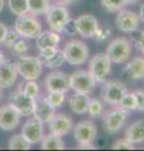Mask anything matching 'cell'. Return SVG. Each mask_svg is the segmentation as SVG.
Returning a JSON list of instances; mask_svg holds the SVG:
<instances>
[{
	"instance_id": "cell-1",
	"label": "cell",
	"mask_w": 144,
	"mask_h": 151,
	"mask_svg": "<svg viewBox=\"0 0 144 151\" xmlns=\"http://www.w3.org/2000/svg\"><path fill=\"white\" fill-rule=\"evenodd\" d=\"M18 73L26 81H36L43 73V60L38 57L20 54L15 60Z\"/></svg>"
},
{
	"instance_id": "cell-2",
	"label": "cell",
	"mask_w": 144,
	"mask_h": 151,
	"mask_svg": "<svg viewBox=\"0 0 144 151\" xmlns=\"http://www.w3.org/2000/svg\"><path fill=\"white\" fill-rule=\"evenodd\" d=\"M14 29L18 32V34L21 38L35 39L40 34V32L43 30V27H41V23L36 18V15L25 13L21 15H18L15 24H14Z\"/></svg>"
},
{
	"instance_id": "cell-3",
	"label": "cell",
	"mask_w": 144,
	"mask_h": 151,
	"mask_svg": "<svg viewBox=\"0 0 144 151\" xmlns=\"http://www.w3.org/2000/svg\"><path fill=\"white\" fill-rule=\"evenodd\" d=\"M105 54L111 63H125L132 54V42L125 37H117L109 43Z\"/></svg>"
},
{
	"instance_id": "cell-4",
	"label": "cell",
	"mask_w": 144,
	"mask_h": 151,
	"mask_svg": "<svg viewBox=\"0 0 144 151\" xmlns=\"http://www.w3.org/2000/svg\"><path fill=\"white\" fill-rule=\"evenodd\" d=\"M63 53L65 55V62L70 65H82L89 58V48L79 39H72L65 43Z\"/></svg>"
},
{
	"instance_id": "cell-5",
	"label": "cell",
	"mask_w": 144,
	"mask_h": 151,
	"mask_svg": "<svg viewBox=\"0 0 144 151\" xmlns=\"http://www.w3.org/2000/svg\"><path fill=\"white\" fill-rule=\"evenodd\" d=\"M69 12L63 4H54L50 5L49 9L45 12L46 23L50 28V30L55 33H63V28L65 25V22L69 19Z\"/></svg>"
},
{
	"instance_id": "cell-6",
	"label": "cell",
	"mask_w": 144,
	"mask_h": 151,
	"mask_svg": "<svg viewBox=\"0 0 144 151\" xmlns=\"http://www.w3.org/2000/svg\"><path fill=\"white\" fill-rule=\"evenodd\" d=\"M103 129L105 132L113 135L117 134L118 131L125 125L128 117H129V111L124 110L122 107L113 108L108 112L103 113Z\"/></svg>"
},
{
	"instance_id": "cell-7",
	"label": "cell",
	"mask_w": 144,
	"mask_h": 151,
	"mask_svg": "<svg viewBox=\"0 0 144 151\" xmlns=\"http://www.w3.org/2000/svg\"><path fill=\"white\" fill-rule=\"evenodd\" d=\"M69 87L74 92L90 94L95 88V81L89 70L78 69L69 76Z\"/></svg>"
},
{
	"instance_id": "cell-8",
	"label": "cell",
	"mask_w": 144,
	"mask_h": 151,
	"mask_svg": "<svg viewBox=\"0 0 144 151\" xmlns=\"http://www.w3.org/2000/svg\"><path fill=\"white\" fill-rule=\"evenodd\" d=\"M111 70V62L105 53L95 54L89 62V73L95 83H104Z\"/></svg>"
},
{
	"instance_id": "cell-9",
	"label": "cell",
	"mask_w": 144,
	"mask_h": 151,
	"mask_svg": "<svg viewBox=\"0 0 144 151\" xmlns=\"http://www.w3.org/2000/svg\"><path fill=\"white\" fill-rule=\"evenodd\" d=\"M9 103L20 113L21 116H31L35 107V98L26 94L23 89L14 91L9 96Z\"/></svg>"
},
{
	"instance_id": "cell-10",
	"label": "cell",
	"mask_w": 144,
	"mask_h": 151,
	"mask_svg": "<svg viewBox=\"0 0 144 151\" xmlns=\"http://www.w3.org/2000/svg\"><path fill=\"white\" fill-rule=\"evenodd\" d=\"M127 87L120 81H106L101 88V100L108 105H119L122 97L127 93Z\"/></svg>"
},
{
	"instance_id": "cell-11",
	"label": "cell",
	"mask_w": 144,
	"mask_h": 151,
	"mask_svg": "<svg viewBox=\"0 0 144 151\" xmlns=\"http://www.w3.org/2000/svg\"><path fill=\"white\" fill-rule=\"evenodd\" d=\"M73 127H74L73 136H74V140L78 144H93L95 141L98 130H96V126L94 125V122L85 120V121L78 122Z\"/></svg>"
},
{
	"instance_id": "cell-12",
	"label": "cell",
	"mask_w": 144,
	"mask_h": 151,
	"mask_svg": "<svg viewBox=\"0 0 144 151\" xmlns=\"http://www.w3.org/2000/svg\"><path fill=\"white\" fill-rule=\"evenodd\" d=\"M43 122L36 117L29 119L21 127V135L30 145L39 144L44 136V127Z\"/></svg>"
},
{
	"instance_id": "cell-13",
	"label": "cell",
	"mask_w": 144,
	"mask_h": 151,
	"mask_svg": "<svg viewBox=\"0 0 144 151\" xmlns=\"http://www.w3.org/2000/svg\"><path fill=\"white\" fill-rule=\"evenodd\" d=\"M139 19L138 14L132 10L122 9L118 12V15L115 18V25L123 33H134L139 28Z\"/></svg>"
},
{
	"instance_id": "cell-14",
	"label": "cell",
	"mask_w": 144,
	"mask_h": 151,
	"mask_svg": "<svg viewBox=\"0 0 144 151\" xmlns=\"http://www.w3.org/2000/svg\"><path fill=\"white\" fill-rule=\"evenodd\" d=\"M21 115L10 103L0 107V129L4 131L15 130L20 124Z\"/></svg>"
},
{
	"instance_id": "cell-15",
	"label": "cell",
	"mask_w": 144,
	"mask_h": 151,
	"mask_svg": "<svg viewBox=\"0 0 144 151\" xmlns=\"http://www.w3.org/2000/svg\"><path fill=\"white\" fill-rule=\"evenodd\" d=\"M44 86L48 92L50 91H60V92H68L69 87V76L60 70H53L50 72L44 79Z\"/></svg>"
},
{
	"instance_id": "cell-16",
	"label": "cell",
	"mask_w": 144,
	"mask_h": 151,
	"mask_svg": "<svg viewBox=\"0 0 144 151\" xmlns=\"http://www.w3.org/2000/svg\"><path fill=\"white\" fill-rule=\"evenodd\" d=\"M73 120L65 113H55L52 120L48 122V127L50 134L57 136H65L73 129Z\"/></svg>"
},
{
	"instance_id": "cell-17",
	"label": "cell",
	"mask_w": 144,
	"mask_h": 151,
	"mask_svg": "<svg viewBox=\"0 0 144 151\" xmlns=\"http://www.w3.org/2000/svg\"><path fill=\"white\" fill-rule=\"evenodd\" d=\"M18 69L15 62L4 58L0 62V88H10L18 79Z\"/></svg>"
},
{
	"instance_id": "cell-18",
	"label": "cell",
	"mask_w": 144,
	"mask_h": 151,
	"mask_svg": "<svg viewBox=\"0 0 144 151\" xmlns=\"http://www.w3.org/2000/svg\"><path fill=\"white\" fill-rule=\"evenodd\" d=\"M77 22V30L78 34H80L83 38H94L96 30L99 28L98 20L95 17L90 15V14H83V15L78 17L75 19Z\"/></svg>"
},
{
	"instance_id": "cell-19",
	"label": "cell",
	"mask_w": 144,
	"mask_h": 151,
	"mask_svg": "<svg viewBox=\"0 0 144 151\" xmlns=\"http://www.w3.org/2000/svg\"><path fill=\"white\" fill-rule=\"evenodd\" d=\"M33 115L43 124H48L55 115V108L46 101L45 96H39L38 98H35V107Z\"/></svg>"
},
{
	"instance_id": "cell-20",
	"label": "cell",
	"mask_w": 144,
	"mask_h": 151,
	"mask_svg": "<svg viewBox=\"0 0 144 151\" xmlns=\"http://www.w3.org/2000/svg\"><path fill=\"white\" fill-rule=\"evenodd\" d=\"M128 141H131L132 144H143L144 142V120H138L133 122L131 126L127 127L124 134Z\"/></svg>"
},
{
	"instance_id": "cell-21",
	"label": "cell",
	"mask_w": 144,
	"mask_h": 151,
	"mask_svg": "<svg viewBox=\"0 0 144 151\" xmlns=\"http://www.w3.org/2000/svg\"><path fill=\"white\" fill-rule=\"evenodd\" d=\"M60 34L55 33L53 30H41L40 34L35 38L36 40V48L39 50L44 48H49V47H57L60 42Z\"/></svg>"
},
{
	"instance_id": "cell-22",
	"label": "cell",
	"mask_w": 144,
	"mask_h": 151,
	"mask_svg": "<svg viewBox=\"0 0 144 151\" xmlns=\"http://www.w3.org/2000/svg\"><path fill=\"white\" fill-rule=\"evenodd\" d=\"M88 102H89V94L74 92L73 96L69 98V107L77 115H85L88 111Z\"/></svg>"
},
{
	"instance_id": "cell-23",
	"label": "cell",
	"mask_w": 144,
	"mask_h": 151,
	"mask_svg": "<svg viewBox=\"0 0 144 151\" xmlns=\"http://www.w3.org/2000/svg\"><path fill=\"white\" fill-rule=\"evenodd\" d=\"M124 73L131 79H143L144 78V58L143 57H135L125 65Z\"/></svg>"
},
{
	"instance_id": "cell-24",
	"label": "cell",
	"mask_w": 144,
	"mask_h": 151,
	"mask_svg": "<svg viewBox=\"0 0 144 151\" xmlns=\"http://www.w3.org/2000/svg\"><path fill=\"white\" fill-rule=\"evenodd\" d=\"M39 144L43 150H64L65 149V145H64L62 136H57L53 134L44 135Z\"/></svg>"
},
{
	"instance_id": "cell-25",
	"label": "cell",
	"mask_w": 144,
	"mask_h": 151,
	"mask_svg": "<svg viewBox=\"0 0 144 151\" xmlns=\"http://www.w3.org/2000/svg\"><path fill=\"white\" fill-rule=\"evenodd\" d=\"M50 6V0H28V13L33 15H41Z\"/></svg>"
},
{
	"instance_id": "cell-26",
	"label": "cell",
	"mask_w": 144,
	"mask_h": 151,
	"mask_svg": "<svg viewBox=\"0 0 144 151\" xmlns=\"http://www.w3.org/2000/svg\"><path fill=\"white\" fill-rule=\"evenodd\" d=\"M8 149H10V150H29L30 144L23 137L21 134H15L9 139Z\"/></svg>"
},
{
	"instance_id": "cell-27",
	"label": "cell",
	"mask_w": 144,
	"mask_h": 151,
	"mask_svg": "<svg viewBox=\"0 0 144 151\" xmlns=\"http://www.w3.org/2000/svg\"><path fill=\"white\" fill-rule=\"evenodd\" d=\"M64 62H65V55H64L63 50L57 49V52H55L50 58L43 60V64L45 65V67H48V68L57 69L59 67H62V65L64 64Z\"/></svg>"
},
{
	"instance_id": "cell-28",
	"label": "cell",
	"mask_w": 144,
	"mask_h": 151,
	"mask_svg": "<svg viewBox=\"0 0 144 151\" xmlns=\"http://www.w3.org/2000/svg\"><path fill=\"white\" fill-rule=\"evenodd\" d=\"M101 8L108 13H118L119 10L125 8V0H100Z\"/></svg>"
},
{
	"instance_id": "cell-29",
	"label": "cell",
	"mask_w": 144,
	"mask_h": 151,
	"mask_svg": "<svg viewBox=\"0 0 144 151\" xmlns=\"http://www.w3.org/2000/svg\"><path fill=\"white\" fill-rule=\"evenodd\" d=\"M87 113H89L92 117H99L104 113V105L103 102L98 98H89L88 102V111Z\"/></svg>"
},
{
	"instance_id": "cell-30",
	"label": "cell",
	"mask_w": 144,
	"mask_h": 151,
	"mask_svg": "<svg viewBox=\"0 0 144 151\" xmlns=\"http://www.w3.org/2000/svg\"><path fill=\"white\" fill-rule=\"evenodd\" d=\"M46 101L54 108H59L63 106L64 101H65V92H60V91H50L45 96Z\"/></svg>"
},
{
	"instance_id": "cell-31",
	"label": "cell",
	"mask_w": 144,
	"mask_h": 151,
	"mask_svg": "<svg viewBox=\"0 0 144 151\" xmlns=\"http://www.w3.org/2000/svg\"><path fill=\"white\" fill-rule=\"evenodd\" d=\"M137 106H138L137 97H135V94H134V92H131V93L127 92L122 97V100H120V102H119V107H122V108H124V110H127V111L137 110Z\"/></svg>"
},
{
	"instance_id": "cell-32",
	"label": "cell",
	"mask_w": 144,
	"mask_h": 151,
	"mask_svg": "<svg viewBox=\"0 0 144 151\" xmlns=\"http://www.w3.org/2000/svg\"><path fill=\"white\" fill-rule=\"evenodd\" d=\"M8 6L15 15L28 13V0H8Z\"/></svg>"
},
{
	"instance_id": "cell-33",
	"label": "cell",
	"mask_w": 144,
	"mask_h": 151,
	"mask_svg": "<svg viewBox=\"0 0 144 151\" xmlns=\"http://www.w3.org/2000/svg\"><path fill=\"white\" fill-rule=\"evenodd\" d=\"M21 89L33 98H38L40 96V86L36 81H28Z\"/></svg>"
},
{
	"instance_id": "cell-34",
	"label": "cell",
	"mask_w": 144,
	"mask_h": 151,
	"mask_svg": "<svg viewBox=\"0 0 144 151\" xmlns=\"http://www.w3.org/2000/svg\"><path fill=\"white\" fill-rule=\"evenodd\" d=\"M20 38V35L18 34V32L15 29H8V32L5 33V37L3 39V45H5L6 48H11L13 44Z\"/></svg>"
},
{
	"instance_id": "cell-35",
	"label": "cell",
	"mask_w": 144,
	"mask_h": 151,
	"mask_svg": "<svg viewBox=\"0 0 144 151\" xmlns=\"http://www.w3.org/2000/svg\"><path fill=\"white\" fill-rule=\"evenodd\" d=\"M11 49H13V52L14 53H16V54H25L26 52H28V49H29V44H28V42L25 40V39H18L15 43L13 44V47H11Z\"/></svg>"
},
{
	"instance_id": "cell-36",
	"label": "cell",
	"mask_w": 144,
	"mask_h": 151,
	"mask_svg": "<svg viewBox=\"0 0 144 151\" xmlns=\"http://www.w3.org/2000/svg\"><path fill=\"white\" fill-rule=\"evenodd\" d=\"M63 33H65L67 35H70V37L77 34L78 30H77V22H75V19H73V18L69 17V19L65 22V25H64V28H63Z\"/></svg>"
},
{
	"instance_id": "cell-37",
	"label": "cell",
	"mask_w": 144,
	"mask_h": 151,
	"mask_svg": "<svg viewBox=\"0 0 144 151\" xmlns=\"http://www.w3.org/2000/svg\"><path fill=\"white\" fill-rule=\"evenodd\" d=\"M111 149L113 150H134L135 146H134V144H132L131 141H128L127 139H122V140L115 141L113 146H111Z\"/></svg>"
},
{
	"instance_id": "cell-38",
	"label": "cell",
	"mask_w": 144,
	"mask_h": 151,
	"mask_svg": "<svg viewBox=\"0 0 144 151\" xmlns=\"http://www.w3.org/2000/svg\"><path fill=\"white\" fill-rule=\"evenodd\" d=\"M134 94L137 97V111H140L144 112V89H137L134 91Z\"/></svg>"
},
{
	"instance_id": "cell-39",
	"label": "cell",
	"mask_w": 144,
	"mask_h": 151,
	"mask_svg": "<svg viewBox=\"0 0 144 151\" xmlns=\"http://www.w3.org/2000/svg\"><path fill=\"white\" fill-rule=\"evenodd\" d=\"M57 47H49V48H44V49H40L39 50V55H40V59H43V60H45V59H48V58H50L55 52H57Z\"/></svg>"
},
{
	"instance_id": "cell-40",
	"label": "cell",
	"mask_w": 144,
	"mask_h": 151,
	"mask_svg": "<svg viewBox=\"0 0 144 151\" xmlns=\"http://www.w3.org/2000/svg\"><path fill=\"white\" fill-rule=\"evenodd\" d=\"M110 34H111L110 29H103V28H98V30H96L94 38H95V39L98 40V42H103V40H105Z\"/></svg>"
},
{
	"instance_id": "cell-41",
	"label": "cell",
	"mask_w": 144,
	"mask_h": 151,
	"mask_svg": "<svg viewBox=\"0 0 144 151\" xmlns=\"http://www.w3.org/2000/svg\"><path fill=\"white\" fill-rule=\"evenodd\" d=\"M133 40H134V44H135L137 49L142 50V48L144 47V30L138 32L137 34L133 37Z\"/></svg>"
},
{
	"instance_id": "cell-42",
	"label": "cell",
	"mask_w": 144,
	"mask_h": 151,
	"mask_svg": "<svg viewBox=\"0 0 144 151\" xmlns=\"http://www.w3.org/2000/svg\"><path fill=\"white\" fill-rule=\"evenodd\" d=\"M9 28L4 24V23L0 22V44L3 43V39H4V37H5V33L8 32Z\"/></svg>"
},
{
	"instance_id": "cell-43",
	"label": "cell",
	"mask_w": 144,
	"mask_h": 151,
	"mask_svg": "<svg viewBox=\"0 0 144 151\" xmlns=\"http://www.w3.org/2000/svg\"><path fill=\"white\" fill-rule=\"evenodd\" d=\"M78 149L80 150H84V149H90V150H95V146L93 144H79Z\"/></svg>"
},
{
	"instance_id": "cell-44",
	"label": "cell",
	"mask_w": 144,
	"mask_h": 151,
	"mask_svg": "<svg viewBox=\"0 0 144 151\" xmlns=\"http://www.w3.org/2000/svg\"><path fill=\"white\" fill-rule=\"evenodd\" d=\"M138 17H139V19L144 23V3L140 5V9H139V14H138Z\"/></svg>"
},
{
	"instance_id": "cell-45",
	"label": "cell",
	"mask_w": 144,
	"mask_h": 151,
	"mask_svg": "<svg viewBox=\"0 0 144 151\" xmlns=\"http://www.w3.org/2000/svg\"><path fill=\"white\" fill-rule=\"evenodd\" d=\"M60 4H63V5H68V4H73V3H75L78 1V0H59Z\"/></svg>"
},
{
	"instance_id": "cell-46",
	"label": "cell",
	"mask_w": 144,
	"mask_h": 151,
	"mask_svg": "<svg viewBox=\"0 0 144 151\" xmlns=\"http://www.w3.org/2000/svg\"><path fill=\"white\" fill-rule=\"evenodd\" d=\"M139 0H125V3H127V5H131V4H135L138 3Z\"/></svg>"
},
{
	"instance_id": "cell-47",
	"label": "cell",
	"mask_w": 144,
	"mask_h": 151,
	"mask_svg": "<svg viewBox=\"0 0 144 151\" xmlns=\"http://www.w3.org/2000/svg\"><path fill=\"white\" fill-rule=\"evenodd\" d=\"M4 5H5V1H4V0H0V13L3 12V9H4Z\"/></svg>"
},
{
	"instance_id": "cell-48",
	"label": "cell",
	"mask_w": 144,
	"mask_h": 151,
	"mask_svg": "<svg viewBox=\"0 0 144 151\" xmlns=\"http://www.w3.org/2000/svg\"><path fill=\"white\" fill-rule=\"evenodd\" d=\"M4 59V54H3V52L0 50V62H1V60Z\"/></svg>"
},
{
	"instance_id": "cell-49",
	"label": "cell",
	"mask_w": 144,
	"mask_h": 151,
	"mask_svg": "<svg viewBox=\"0 0 144 151\" xmlns=\"http://www.w3.org/2000/svg\"><path fill=\"white\" fill-rule=\"evenodd\" d=\"M3 96H4V94H3V91H1V88H0V101H1V98H3Z\"/></svg>"
},
{
	"instance_id": "cell-50",
	"label": "cell",
	"mask_w": 144,
	"mask_h": 151,
	"mask_svg": "<svg viewBox=\"0 0 144 151\" xmlns=\"http://www.w3.org/2000/svg\"><path fill=\"white\" fill-rule=\"evenodd\" d=\"M142 53H143V55H144V47H143V48H142Z\"/></svg>"
},
{
	"instance_id": "cell-51",
	"label": "cell",
	"mask_w": 144,
	"mask_h": 151,
	"mask_svg": "<svg viewBox=\"0 0 144 151\" xmlns=\"http://www.w3.org/2000/svg\"><path fill=\"white\" fill-rule=\"evenodd\" d=\"M50 1H59V0H50Z\"/></svg>"
}]
</instances>
